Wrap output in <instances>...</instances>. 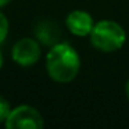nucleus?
Segmentation results:
<instances>
[{
    "mask_svg": "<svg viewBox=\"0 0 129 129\" xmlns=\"http://www.w3.org/2000/svg\"><path fill=\"white\" fill-rule=\"evenodd\" d=\"M81 68L79 54L70 43L58 42L46 54V71L53 81L68 83L76 78Z\"/></svg>",
    "mask_w": 129,
    "mask_h": 129,
    "instance_id": "nucleus-1",
    "label": "nucleus"
},
{
    "mask_svg": "<svg viewBox=\"0 0 129 129\" xmlns=\"http://www.w3.org/2000/svg\"><path fill=\"white\" fill-rule=\"evenodd\" d=\"M125 94H126V97H128V100H129V81L126 82V85H125Z\"/></svg>",
    "mask_w": 129,
    "mask_h": 129,
    "instance_id": "nucleus-10",
    "label": "nucleus"
},
{
    "mask_svg": "<svg viewBox=\"0 0 129 129\" xmlns=\"http://www.w3.org/2000/svg\"><path fill=\"white\" fill-rule=\"evenodd\" d=\"M10 111H11L10 103L7 101V99H4L3 96H0V122H4L7 119Z\"/></svg>",
    "mask_w": 129,
    "mask_h": 129,
    "instance_id": "nucleus-8",
    "label": "nucleus"
},
{
    "mask_svg": "<svg viewBox=\"0 0 129 129\" xmlns=\"http://www.w3.org/2000/svg\"><path fill=\"white\" fill-rule=\"evenodd\" d=\"M9 26L10 25H9L7 17L0 11V45L4 42V39H6L7 35H9Z\"/></svg>",
    "mask_w": 129,
    "mask_h": 129,
    "instance_id": "nucleus-7",
    "label": "nucleus"
},
{
    "mask_svg": "<svg viewBox=\"0 0 129 129\" xmlns=\"http://www.w3.org/2000/svg\"><path fill=\"white\" fill-rule=\"evenodd\" d=\"M65 26L72 35L83 38L90 35L94 26V21L89 13L83 10H74L65 18Z\"/></svg>",
    "mask_w": 129,
    "mask_h": 129,
    "instance_id": "nucleus-5",
    "label": "nucleus"
},
{
    "mask_svg": "<svg viewBox=\"0 0 129 129\" xmlns=\"http://www.w3.org/2000/svg\"><path fill=\"white\" fill-rule=\"evenodd\" d=\"M4 125L9 129H39L43 128V117L35 107L21 104L11 108Z\"/></svg>",
    "mask_w": 129,
    "mask_h": 129,
    "instance_id": "nucleus-3",
    "label": "nucleus"
},
{
    "mask_svg": "<svg viewBox=\"0 0 129 129\" xmlns=\"http://www.w3.org/2000/svg\"><path fill=\"white\" fill-rule=\"evenodd\" d=\"M42 57L40 43L36 39L22 38L20 39L11 50V58L15 64L21 67H32Z\"/></svg>",
    "mask_w": 129,
    "mask_h": 129,
    "instance_id": "nucleus-4",
    "label": "nucleus"
},
{
    "mask_svg": "<svg viewBox=\"0 0 129 129\" xmlns=\"http://www.w3.org/2000/svg\"><path fill=\"white\" fill-rule=\"evenodd\" d=\"M89 36L93 47L103 53L118 51L126 42L125 29L118 22L111 20H101L96 22Z\"/></svg>",
    "mask_w": 129,
    "mask_h": 129,
    "instance_id": "nucleus-2",
    "label": "nucleus"
},
{
    "mask_svg": "<svg viewBox=\"0 0 129 129\" xmlns=\"http://www.w3.org/2000/svg\"><path fill=\"white\" fill-rule=\"evenodd\" d=\"M35 36H36V40L39 43L49 46V47L61 42L60 26L54 21H49V20H43L38 22V25L35 26Z\"/></svg>",
    "mask_w": 129,
    "mask_h": 129,
    "instance_id": "nucleus-6",
    "label": "nucleus"
},
{
    "mask_svg": "<svg viewBox=\"0 0 129 129\" xmlns=\"http://www.w3.org/2000/svg\"><path fill=\"white\" fill-rule=\"evenodd\" d=\"M10 2H11V0H0V9H2V7H4V6H7Z\"/></svg>",
    "mask_w": 129,
    "mask_h": 129,
    "instance_id": "nucleus-9",
    "label": "nucleus"
},
{
    "mask_svg": "<svg viewBox=\"0 0 129 129\" xmlns=\"http://www.w3.org/2000/svg\"><path fill=\"white\" fill-rule=\"evenodd\" d=\"M2 67H3V54L0 51V70H2Z\"/></svg>",
    "mask_w": 129,
    "mask_h": 129,
    "instance_id": "nucleus-11",
    "label": "nucleus"
}]
</instances>
